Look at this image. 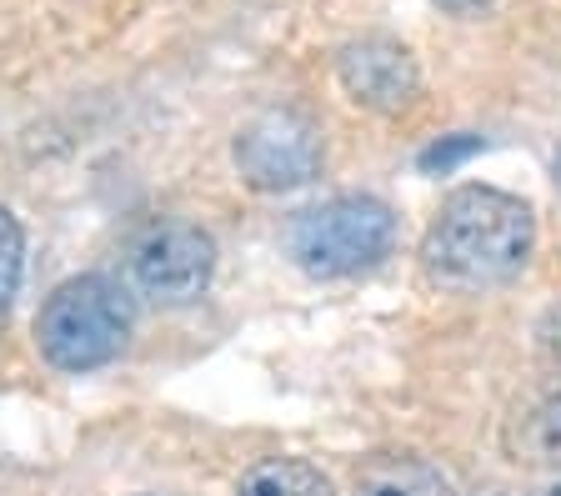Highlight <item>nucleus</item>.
Segmentation results:
<instances>
[{"label": "nucleus", "instance_id": "nucleus-1", "mask_svg": "<svg viewBox=\"0 0 561 496\" xmlns=\"http://www.w3.org/2000/svg\"><path fill=\"white\" fill-rule=\"evenodd\" d=\"M531 246H537L531 206L496 186H461L426 226L421 261L432 281L456 286V291H486L522 276Z\"/></svg>", "mask_w": 561, "mask_h": 496}, {"label": "nucleus", "instance_id": "nucleus-2", "mask_svg": "<svg viewBox=\"0 0 561 496\" xmlns=\"http://www.w3.org/2000/svg\"><path fill=\"white\" fill-rule=\"evenodd\" d=\"M136 307L105 276H70L46 296L35 316V342L56 371H95L116 361L130 342Z\"/></svg>", "mask_w": 561, "mask_h": 496}, {"label": "nucleus", "instance_id": "nucleus-3", "mask_svg": "<svg viewBox=\"0 0 561 496\" xmlns=\"http://www.w3.org/2000/svg\"><path fill=\"white\" fill-rule=\"evenodd\" d=\"M397 216L376 196H336L311 211H296L286 226V251L306 276H356L391 251Z\"/></svg>", "mask_w": 561, "mask_h": 496}, {"label": "nucleus", "instance_id": "nucleus-4", "mask_svg": "<svg viewBox=\"0 0 561 496\" xmlns=\"http://www.w3.org/2000/svg\"><path fill=\"white\" fill-rule=\"evenodd\" d=\"M130 286L156 307H186L216 276V241L191 221H156L130 241Z\"/></svg>", "mask_w": 561, "mask_h": 496}, {"label": "nucleus", "instance_id": "nucleus-5", "mask_svg": "<svg viewBox=\"0 0 561 496\" xmlns=\"http://www.w3.org/2000/svg\"><path fill=\"white\" fill-rule=\"evenodd\" d=\"M321 126L306 111L276 106L245 120L236 136V171L251 191H296L321 171Z\"/></svg>", "mask_w": 561, "mask_h": 496}, {"label": "nucleus", "instance_id": "nucleus-6", "mask_svg": "<svg viewBox=\"0 0 561 496\" xmlns=\"http://www.w3.org/2000/svg\"><path fill=\"white\" fill-rule=\"evenodd\" d=\"M336 76H341V91L356 106L381 111V116H397V111H407L421 95L416 56L391 36H362L351 46H341Z\"/></svg>", "mask_w": 561, "mask_h": 496}, {"label": "nucleus", "instance_id": "nucleus-7", "mask_svg": "<svg viewBox=\"0 0 561 496\" xmlns=\"http://www.w3.org/2000/svg\"><path fill=\"white\" fill-rule=\"evenodd\" d=\"M351 496H456V492H451V482L436 472L432 461L386 451V457L362 461Z\"/></svg>", "mask_w": 561, "mask_h": 496}, {"label": "nucleus", "instance_id": "nucleus-8", "mask_svg": "<svg viewBox=\"0 0 561 496\" xmlns=\"http://www.w3.org/2000/svg\"><path fill=\"white\" fill-rule=\"evenodd\" d=\"M236 496H336L327 482L321 466L301 457H271V461H256L251 472L241 476Z\"/></svg>", "mask_w": 561, "mask_h": 496}, {"label": "nucleus", "instance_id": "nucleus-9", "mask_svg": "<svg viewBox=\"0 0 561 496\" xmlns=\"http://www.w3.org/2000/svg\"><path fill=\"white\" fill-rule=\"evenodd\" d=\"M516 461H537V466H561V391H547L526 406L512 426Z\"/></svg>", "mask_w": 561, "mask_h": 496}, {"label": "nucleus", "instance_id": "nucleus-10", "mask_svg": "<svg viewBox=\"0 0 561 496\" xmlns=\"http://www.w3.org/2000/svg\"><path fill=\"white\" fill-rule=\"evenodd\" d=\"M21 256H25L21 226H15L11 211H0V326H5L11 301H15V291H21Z\"/></svg>", "mask_w": 561, "mask_h": 496}, {"label": "nucleus", "instance_id": "nucleus-11", "mask_svg": "<svg viewBox=\"0 0 561 496\" xmlns=\"http://www.w3.org/2000/svg\"><path fill=\"white\" fill-rule=\"evenodd\" d=\"M481 151V136H446V141H436V146H426L421 151V171H451V165H461L467 155H477Z\"/></svg>", "mask_w": 561, "mask_h": 496}, {"label": "nucleus", "instance_id": "nucleus-12", "mask_svg": "<svg viewBox=\"0 0 561 496\" xmlns=\"http://www.w3.org/2000/svg\"><path fill=\"white\" fill-rule=\"evenodd\" d=\"M541 346H547L551 356L561 361V311H551V321H547V331H541Z\"/></svg>", "mask_w": 561, "mask_h": 496}, {"label": "nucleus", "instance_id": "nucleus-13", "mask_svg": "<svg viewBox=\"0 0 561 496\" xmlns=\"http://www.w3.org/2000/svg\"><path fill=\"white\" fill-rule=\"evenodd\" d=\"M442 11H451V15H471V11H481L486 0H436Z\"/></svg>", "mask_w": 561, "mask_h": 496}, {"label": "nucleus", "instance_id": "nucleus-14", "mask_svg": "<svg viewBox=\"0 0 561 496\" xmlns=\"http://www.w3.org/2000/svg\"><path fill=\"white\" fill-rule=\"evenodd\" d=\"M541 496H561V482H551V486H547V492H541Z\"/></svg>", "mask_w": 561, "mask_h": 496}, {"label": "nucleus", "instance_id": "nucleus-15", "mask_svg": "<svg viewBox=\"0 0 561 496\" xmlns=\"http://www.w3.org/2000/svg\"><path fill=\"white\" fill-rule=\"evenodd\" d=\"M557 181H561V151H557Z\"/></svg>", "mask_w": 561, "mask_h": 496}]
</instances>
